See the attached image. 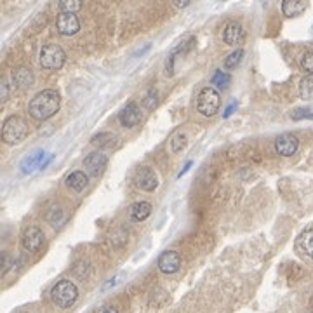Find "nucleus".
Returning a JSON list of instances; mask_svg holds the SVG:
<instances>
[{
  "instance_id": "nucleus-18",
  "label": "nucleus",
  "mask_w": 313,
  "mask_h": 313,
  "mask_svg": "<svg viewBox=\"0 0 313 313\" xmlns=\"http://www.w3.org/2000/svg\"><path fill=\"white\" fill-rule=\"evenodd\" d=\"M12 82L19 89H26L33 84V73L28 68H17L12 72Z\"/></svg>"
},
{
  "instance_id": "nucleus-23",
  "label": "nucleus",
  "mask_w": 313,
  "mask_h": 313,
  "mask_svg": "<svg viewBox=\"0 0 313 313\" xmlns=\"http://www.w3.org/2000/svg\"><path fill=\"white\" fill-rule=\"evenodd\" d=\"M230 82H232V77L228 73L221 72V70H216L213 78H211V84L219 87V89H226V87L230 86Z\"/></svg>"
},
{
  "instance_id": "nucleus-24",
  "label": "nucleus",
  "mask_w": 313,
  "mask_h": 313,
  "mask_svg": "<svg viewBox=\"0 0 313 313\" xmlns=\"http://www.w3.org/2000/svg\"><path fill=\"white\" fill-rule=\"evenodd\" d=\"M242 58H244V49H235L233 52H230L226 58H224V68H226V70L237 68V66L240 65Z\"/></svg>"
},
{
  "instance_id": "nucleus-19",
  "label": "nucleus",
  "mask_w": 313,
  "mask_h": 313,
  "mask_svg": "<svg viewBox=\"0 0 313 313\" xmlns=\"http://www.w3.org/2000/svg\"><path fill=\"white\" fill-rule=\"evenodd\" d=\"M44 157H46V152H37V153H33V155H30V157H26L23 162H21V171H23L25 174H28V173H33L35 169H42L44 164H42V160H44Z\"/></svg>"
},
{
  "instance_id": "nucleus-34",
  "label": "nucleus",
  "mask_w": 313,
  "mask_h": 313,
  "mask_svg": "<svg viewBox=\"0 0 313 313\" xmlns=\"http://www.w3.org/2000/svg\"><path fill=\"white\" fill-rule=\"evenodd\" d=\"M311 30H313V28H311Z\"/></svg>"
},
{
  "instance_id": "nucleus-28",
  "label": "nucleus",
  "mask_w": 313,
  "mask_h": 313,
  "mask_svg": "<svg viewBox=\"0 0 313 313\" xmlns=\"http://www.w3.org/2000/svg\"><path fill=\"white\" fill-rule=\"evenodd\" d=\"M299 65H301L303 72H306L308 75H313V51L306 52L301 58V61H299Z\"/></svg>"
},
{
  "instance_id": "nucleus-31",
  "label": "nucleus",
  "mask_w": 313,
  "mask_h": 313,
  "mask_svg": "<svg viewBox=\"0 0 313 313\" xmlns=\"http://www.w3.org/2000/svg\"><path fill=\"white\" fill-rule=\"evenodd\" d=\"M94 313H118V311H117L115 306H112V305H103V306L96 308Z\"/></svg>"
},
{
  "instance_id": "nucleus-2",
  "label": "nucleus",
  "mask_w": 313,
  "mask_h": 313,
  "mask_svg": "<svg viewBox=\"0 0 313 313\" xmlns=\"http://www.w3.org/2000/svg\"><path fill=\"white\" fill-rule=\"evenodd\" d=\"M78 299V289L72 280H58L51 289V301L58 308H72Z\"/></svg>"
},
{
  "instance_id": "nucleus-30",
  "label": "nucleus",
  "mask_w": 313,
  "mask_h": 313,
  "mask_svg": "<svg viewBox=\"0 0 313 313\" xmlns=\"http://www.w3.org/2000/svg\"><path fill=\"white\" fill-rule=\"evenodd\" d=\"M2 275H6L7 270L11 268V256L9 254H2Z\"/></svg>"
},
{
  "instance_id": "nucleus-14",
  "label": "nucleus",
  "mask_w": 313,
  "mask_h": 313,
  "mask_svg": "<svg viewBox=\"0 0 313 313\" xmlns=\"http://www.w3.org/2000/svg\"><path fill=\"white\" fill-rule=\"evenodd\" d=\"M294 247L299 254L306 256V258L313 259V226L311 228H306L299 233V237L296 239V244Z\"/></svg>"
},
{
  "instance_id": "nucleus-22",
  "label": "nucleus",
  "mask_w": 313,
  "mask_h": 313,
  "mask_svg": "<svg viewBox=\"0 0 313 313\" xmlns=\"http://www.w3.org/2000/svg\"><path fill=\"white\" fill-rule=\"evenodd\" d=\"M299 96L303 99H313V75H308L299 82Z\"/></svg>"
},
{
  "instance_id": "nucleus-16",
  "label": "nucleus",
  "mask_w": 313,
  "mask_h": 313,
  "mask_svg": "<svg viewBox=\"0 0 313 313\" xmlns=\"http://www.w3.org/2000/svg\"><path fill=\"white\" fill-rule=\"evenodd\" d=\"M306 9H308V2H305V0H284L282 2V12L287 17L301 16Z\"/></svg>"
},
{
  "instance_id": "nucleus-4",
  "label": "nucleus",
  "mask_w": 313,
  "mask_h": 313,
  "mask_svg": "<svg viewBox=\"0 0 313 313\" xmlns=\"http://www.w3.org/2000/svg\"><path fill=\"white\" fill-rule=\"evenodd\" d=\"M221 108V96L214 87H204L197 96V110L204 117H214Z\"/></svg>"
},
{
  "instance_id": "nucleus-32",
  "label": "nucleus",
  "mask_w": 313,
  "mask_h": 313,
  "mask_svg": "<svg viewBox=\"0 0 313 313\" xmlns=\"http://www.w3.org/2000/svg\"><path fill=\"white\" fill-rule=\"evenodd\" d=\"M173 4L176 7H186V6H190V0H174Z\"/></svg>"
},
{
  "instance_id": "nucleus-1",
  "label": "nucleus",
  "mask_w": 313,
  "mask_h": 313,
  "mask_svg": "<svg viewBox=\"0 0 313 313\" xmlns=\"http://www.w3.org/2000/svg\"><path fill=\"white\" fill-rule=\"evenodd\" d=\"M61 107V96L56 89H44L30 99L28 113L35 120H47L54 117Z\"/></svg>"
},
{
  "instance_id": "nucleus-12",
  "label": "nucleus",
  "mask_w": 313,
  "mask_h": 313,
  "mask_svg": "<svg viewBox=\"0 0 313 313\" xmlns=\"http://www.w3.org/2000/svg\"><path fill=\"white\" fill-rule=\"evenodd\" d=\"M143 118V113H141V108L138 107V103L131 101L127 103L124 108L118 112V122H120L124 127H134L138 126Z\"/></svg>"
},
{
  "instance_id": "nucleus-35",
  "label": "nucleus",
  "mask_w": 313,
  "mask_h": 313,
  "mask_svg": "<svg viewBox=\"0 0 313 313\" xmlns=\"http://www.w3.org/2000/svg\"><path fill=\"white\" fill-rule=\"evenodd\" d=\"M311 313H313V311H311Z\"/></svg>"
},
{
  "instance_id": "nucleus-15",
  "label": "nucleus",
  "mask_w": 313,
  "mask_h": 313,
  "mask_svg": "<svg viewBox=\"0 0 313 313\" xmlns=\"http://www.w3.org/2000/svg\"><path fill=\"white\" fill-rule=\"evenodd\" d=\"M65 184L70 190H73V192L80 193L87 188V184H89V178H87V174L82 173V171H73V173H70L66 176Z\"/></svg>"
},
{
  "instance_id": "nucleus-9",
  "label": "nucleus",
  "mask_w": 313,
  "mask_h": 313,
  "mask_svg": "<svg viewBox=\"0 0 313 313\" xmlns=\"http://www.w3.org/2000/svg\"><path fill=\"white\" fill-rule=\"evenodd\" d=\"M299 148V139L298 136L290 134V132H285V134H280L279 138L275 139V152L277 155L280 157H290L298 152Z\"/></svg>"
},
{
  "instance_id": "nucleus-33",
  "label": "nucleus",
  "mask_w": 313,
  "mask_h": 313,
  "mask_svg": "<svg viewBox=\"0 0 313 313\" xmlns=\"http://www.w3.org/2000/svg\"><path fill=\"white\" fill-rule=\"evenodd\" d=\"M7 87H9V86H7L6 82H4V84H2V101L7 99V94H9V89H7Z\"/></svg>"
},
{
  "instance_id": "nucleus-7",
  "label": "nucleus",
  "mask_w": 313,
  "mask_h": 313,
  "mask_svg": "<svg viewBox=\"0 0 313 313\" xmlns=\"http://www.w3.org/2000/svg\"><path fill=\"white\" fill-rule=\"evenodd\" d=\"M44 242H46L44 232L38 226H33V224L25 228L23 235H21V245H23V249L28 251V253H37V251H40Z\"/></svg>"
},
{
  "instance_id": "nucleus-5",
  "label": "nucleus",
  "mask_w": 313,
  "mask_h": 313,
  "mask_svg": "<svg viewBox=\"0 0 313 313\" xmlns=\"http://www.w3.org/2000/svg\"><path fill=\"white\" fill-rule=\"evenodd\" d=\"M66 54L58 44H46L40 49V65L46 70H59L65 65Z\"/></svg>"
},
{
  "instance_id": "nucleus-20",
  "label": "nucleus",
  "mask_w": 313,
  "mask_h": 313,
  "mask_svg": "<svg viewBox=\"0 0 313 313\" xmlns=\"http://www.w3.org/2000/svg\"><path fill=\"white\" fill-rule=\"evenodd\" d=\"M171 152L174 153V155H178V153H181L184 148H186L188 144V136L184 134V132H176V134L171 138Z\"/></svg>"
},
{
  "instance_id": "nucleus-21",
  "label": "nucleus",
  "mask_w": 313,
  "mask_h": 313,
  "mask_svg": "<svg viewBox=\"0 0 313 313\" xmlns=\"http://www.w3.org/2000/svg\"><path fill=\"white\" fill-rule=\"evenodd\" d=\"M91 141H92V144H96V147L105 148V147H113L117 138L112 134V132H99V134H96Z\"/></svg>"
},
{
  "instance_id": "nucleus-3",
  "label": "nucleus",
  "mask_w": 313,
  "mask_h": 313,
  "mask_svg": "<svg viewBox=\"0 0 313 313\" xmlns=\"http://www.w3.org/2000/svg\"><path fill=\"white\" fill-rule=\"evenodd\" d=\"M28 136V126L21 117L11 115L2 124V141L7 144H19Z\"/></svg>"
},
{
  "instance_id": "nucleus-8",
  "label": "nucleus",
  "mask_w": 313,
  "mask_h": 313,
  "mask_svg": "<svg viewBox=\"0 0 313 313\" xmlns=\"http://www.w3.org/2000/svg\"><path fill=\"white\" fill-rule=\"evenodd\" d=\"M107 165H108V157L103 152H92L84 158V169L87 171V174L94 176V178L103 174Z\"/></svg>"
},
{
  "instance_id": "nucleus-25",
  "label": "nucleus",
  "mask_w": 313,
  "mask_h": 313,
  "mask_svg": "<svg viewBox=\"0 0 313 313\" xmlns=\"http://www.w3.org/2000/svg\"><path fill=\"white\" fill-rule=\"evenodd\" d=\"M47 219H49V223L54 228H59V226H63V223L66 221V214L61 207H54V209L49 213V216H47Z\"/></svg>"
},
{
  "instance_id": "nucleus-6",
  "label": "nucleus",
  "mask_w": 313,
  "mask_h": 313,
  "mask_svg": "<svg viewBox=\"0 0 313 313\" xmlns=\"http://www.w3.org/2000/svg\"><path fill=\"white\" fill-rule=\"evenodd\" d=\"M132 181H134L136 188L143 190V192H155L158 188V176L152 167H138L132 176Z\"/></svg>"
},
{
  "instance_id": "nucleus-27",
  "label": "nucleus",
  "mask_w": 313,
  "mask_h": 313,
  "mask_svg": "<svg viewBox=\"0 0 313 313\" xmlns=\"http://www.w3.org/2000/svg\"><path fill=\"white\" fill-rule=\"evenodd\" d=\"M59 9H61V12L75 14V12L82 9V2L80 0H63V2H59Z\"/></svg>"
},
{
  "instance_id": "nucleus-26",
  "label": "nucleus",
  "mask_w": 313,
  "mask_h": 313,
  "mask_svg": "<svg viewBox=\"0 0 313 313\" xmlns=\"http://www.w3.org/2000/svg\"><path fill=\"white\" fill-rule=\"evenodd\" d=\"M290 118H293V120H303V118H310V120H313V105H310V107H303V108L293 110Z\"/></svg>"
},
{
  "instance_id": "nucleus-29",
  "label": "nucleus",
  "mask_w": 313,
  "mask_h": 313,
  "mask_svg": "<svg viewBox=\"0 0 313 313\" xmlns=\"http://www.w3.org/2000/svg\"><path fill=\"white\" fill-rule=\"evenodd\" d=\"M157 98H158V92H157L155 89H150L148 94L144 96V101H143L144 107L150 108V110L155 108V107H157Z\"/></svg>"
},
{
  "instance_id": "nucleus-10",
  "label": "nucleus",
  "mask_w": 313,
  "mask_h": 313,
  "mask_svg": "<svg viewBox=\"0 0 313 313\" xmlns=\"http://www.w3.org/2000/svg\"><path fill=\"white\" fill-rule=\"evenodd\" d=\"M157 264H158V270L162 273L173 275V273L179 272V268H181V256H179V253H176V251H165V253L158 256Z\"/></svg>"
},
{
  "instance_id": "nucleus-13",
  "label": "nucleus",
  "mask_w": 313,
  "mask_h": 313,
  "mask_svg": "<svg viewBox=\"0 0 313 313\" xmlns=\"http://www.w3.org/2000/svg\"><path fill=\"white\" fill-rule=\"evenodd\" d=\"M244 40H245V32L240 23L230 21V23L223 28V42L226 44V46H240Z\"/></svg>"
},
{
  "instance_id": "nucleus-17",
  "label": "nucleus",
  "mask_w": 313,
  "mask_h": 313,
  "mask_svg": "<svg viewBox=\"0 0 313 313\" xmlns=\"http://www.w3.org/2000/svg\"><path fill=\"white\" fill-rule=\"evenodd\" d=\"M152 214V204L150 202H134L131 207H129V216L132 221H144L148 216Z\"/></svg>"
},
{
  "instance_id": "nucleus-11",
  "label": "nucleus",
  "mask_w": 313,
  "mask_h": 313,
  "mask_svg": "<svg viewBox=\"0 0 313 313\" xmlns=\"http://www.w3.org/2000/svg\"><path fill=\"white\" fill-rule=\"evenodd\" d=\"M56 28L65 37H72L80 30V21L77 14H70V12H59L58 19H56Z\"/></svg>"
}]
</instances>
